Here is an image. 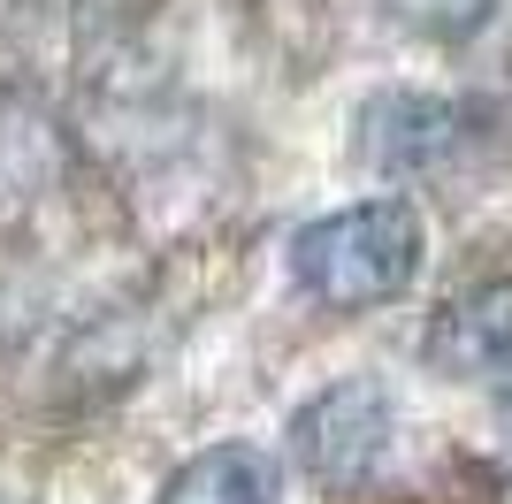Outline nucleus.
Wrapping results in <instances>:
<instances>
[{
    "instance_id": "f257e3e1",
    "label": "nucleus",
    "mask_w": 512,
    "mask_h": 504,
    "mask_svg": "<svg viewBox=\"0 0 512 504\" xmlns=\"http://www.w3.org/2000/svg\"><path fill=\"white\" fill-rule=\"evenodd\" d=\"M421 260L428 230L413 199H360V207H337L291 237V283L329 314H367V306L406 298Z\"/></svg>"
},
{
    "instance_id": "f03ea898",
    "label": "nucleus",
    "mask_w": 512,
    "mask_h": 504,
    "mask_svg": "<svg viewBox=\"0 0 512 504\" xmlns=\"http://www.w3.org/2000/svg\"><path fill=\"white\" fill-rule=\"evenodd\" d=\"M390 443H398V405H390L383 382H367V375L321 390L291 420V459L321 489H367L390 466Z\"/></svg>"
},
{
    "instance_id": "7ed1b4c3",
    "label": "nucleus",
    "mask_w": 512,
    "mask_h": 504,
    "mask_svg": "<svg viewBox=\"0 0 512 504\" xmlns=\"http://www.w3.org/2000/svg\"><path fill=\"white\" fill-rule=\"evenodd\" d=\"M428 367L451 382H512V283H474L428 321Z\"/></svg>"
},
{
    "instance_id": "20e7f679",
    "label": "nucleus",
    "mask_w": 512,
    "mask_h": 504,
    "mask_svg": "<svg viewBox=\"0 0 512 504\" xmlns=\"http://www.w3.org/2000/svg\"><path fill=\"white\" fill-rule=\"evenodd\" d=\"M161 504H283V474L260 443H214L161 482Z\"/></svg>"
},
{
    "instance_id": "39448f33",
    "label": "nucleus",
    "mask_w": 512,
    "mask_h": 504,
    "mask_svg": "<svg viewBox=\"0 0 512 504\" xmlns=\"http://www.w3.org/2000/svg\"><path fill=\"white\" fill-rule=\"evenodd\" d=\"M383 16L428 46H459L497 16V0H383Z\"/></svg>"
}]
</instances>
